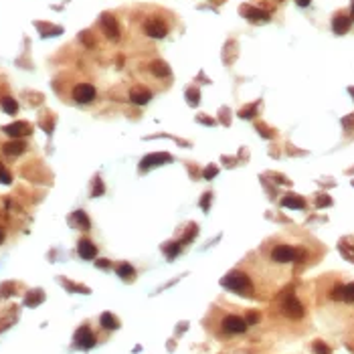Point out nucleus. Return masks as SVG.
Masks as SVG:
<instances>
[{
  "mask_svg": "<svg viewBox=\"0 0 354 354\" xmlns=\"http://www.w3.org/2000/svg\"><path fill=\"white\" fill-rule=\"evenodd\" d=\"M81 40H83V43H85L87 47H93V45H95V43H93V39L89 37V33H87V31H85L83 35H81Z\"/></svg>",
  "mask_w": 354,
  "mask_h": 354,
  "instance_id": "e433bc0d",
  "label": "nucleus"
},
{
  "mask_svg": "<svg viewBox=\"0 0 354 354\" xmlns=\"http://www.w3.org/2000/svg\"><path fill=\"white\" fill-rule=\"evenodd\" d=\"M4 132L10 136V138H22V136H29L33 130L26 121H15V124H8L4 128Z\"/></svg>",
  "mask_w": 354,
  "mask_h": 354,
  "instance_id": "9b49d317",
  "label": "nucleus"
},
{
  "mask_svg": "<svg viewBox=\"0 0 354 354\" xmlns=\"http://www.w3.org/2000/svg\"><path fill=\"white\" fill-rule=\"evenodd\" d=\"M99 322H101V326L105 330H116L118 328V318L114 316V314H110V312H103L101 314V318H99Z\"/></svg>",
  "mask_w": 354,
  "mask_h": 354,
  "instance_id": "aec40b11",
  "label": "nucleus"
},
{
  "mask_svg": "<svg viewBox=\"0 0 354 354\" xmlns=\"http://www.w3.org/2000/svg\"><path fill=\"white\" fill-rule=\"evenodd\" d=\"M281 205L288 207V209H304L306 207V200L302 197H295V195H288L281 198Z\"/></svg>",
  "mask_w": 354,
  "mask_h": 354,
  "instance_id": "dca6fc26",
  "label": "nucleus"
},
{
  "mask_svg": "<svg viewBox=\"0 0 354 354\" xmlns=\"http://www.w3.org/2000/svg\"><path fill=\"white\" fill-rule=\"evenodd\" d=\"M43 299H45V294L40 292V290H35V292H29V294H26L24 304L29 306V308H35V306H39V304H43Z\"/></svg>",
  "mask_w": 354,
  "mask_h": 354,
  "instance_id": "a211bd4d",
  "label": "nucleus"
},
{
  "mask_svg": "<svg viewBox=\"0 0 354 354\" xmlns=\"http://www.w3.org/2000/svg\"><path fill=\"white\" fill-rule=\"evenodd\" d=\"M73 340H75V346L81 348V350H89V348L95 346V336H93V332L87 328V326H81V328L75 332Z\"/></svg>",
  "mask_w": 354,
  "mask_h": 354,
  "instance_id": "20e7f679",
  "label": "nucleus"
},
{
  "mask_svg": "<svg viewBox=\"0 0 354 354\" xmlns=\"http://www.w3.org/2000/svg\"><path fill=\"white\" fill-rule=\"evenodd\" d=\"M342 302H348V304L354 302V283L342 285Z\"/></svg>",
  "mask_w": 354,
  "mask_h": 354,
  "instance_id": "5701e85b",
  "label": "nucleus"
},
{
  "mask_svg": "<svg viewBox=\"0 0 354 354\" xmlns=\"http://www.w3.org/2000/svg\"><path fill=\"white\" fill-rule=\"evenodd\" d=\"M216 172H219V170H216V166H207V168H205V178L211 180L213 176H216Z\"/></svg>",
  "mask_w": 354,
  "mask_h": 354,
  "instance_id": "72a5a7b5",
  "label": "nucleus"
},
{
  "mask_svg": "<svg viewBox=\"0 0 354 354\" xmlns=\"http://www.w3.org/2000/svg\"><path fill=\"white\" fill-rule=\"evenodd\" d=\"M314 352H316V354H332V350L326 346L322 340H316V342H314Z\"/></svg>",
  "mask_w": 354,
  "mask_h": 354,
  "instance_id": "393cba45",
  "label": "nucleus"
},
{
  "mask_svg": "<svg viewBox=\"0 0 354 354\" xmlns=\"http://www.w3.org/2000/svg\"><path fill=\"white\" fill-rule=\"evenodd\" d=\"M180 245H182V243L178 241V243H174V245H170V247H166V255L170 257V259H172V257H174L176 253H178V251H180Z\"/></svg>",
  "mask_w": 354,
  "mask_h": 354,
  "instance_id": "c756f323",
  "label": "nucleus"
},
{
  "mask_svg": "<svg viewBox=\"0 0 354 354\" xmlns=\"http://www.w3.org/2000/svg\"><path fill=\"white\" fill-rule=\"evenodd\" d=\"M134 274H136V271H134V267H132L130 263H119V265H118V275H119L121 279H132Z\"/></svg>",
  "mask_w": 354,
  "mask_h": 354,
  "instance_id": "4be33fe9",
  "label": "nucleus"
},
{
  "mask_svg": "<svg viewBox=\"0 0 354 354\" xmlns=\"http://www.w3.org/2000/svg\"><path fill=\"white\" fill-rule=\"evenodd\" d=\"M150 73L156 75V77H168L170 69H168V65L164 61H154L152 65H150Z\"/></svg>",
  "mask_w": 354,
  "mask_h": 354,
  "instance_id": "f3484780",
  "label": "nucleus"
},
{
  "mask_svg": "<svg viewBox=\"0 0 354 354\" xmlns=\"http://www.w3.org/2000/svg\"><path fill=\"white\" fill-rule=\"evenodd\" d=\"M101 193H103V184H101V180L98 178V180H95V184H93V195H91V197H99Z\"/></svg>",
  "mask_w": 354,
  "mask_h": 354,
  "instance_id": "7c9ffc66",
  "label": "nucleus"
},
{
  "mask_svg": "<svg viewBox=\"0 0 354 354\" xmlns=\"http://www.w3.org/2000/svg\"><path fill=\"white\" fill-rule=\"evenodd\" d=\"M144 33L152 39H164L168 35V26L158 19H150L144 22Z\"/></svg>",
  "mask_w": 354,
  "mask_h": 354,
  "instance_id": "7ed1b4c3",
  "label": "nucleus"
},
{
  "mask_svg": "<svg viewBox=\"0 0 354 354\" xmlns=\"http://www.w3.org/2000/svg\"><path fill=\"white\" fill-rule=\"evenodd\" d=\"M255 110H257V105H251V107H247V110H241V114H239V116L249 119V118H253V116H255V114H253Z\"/></svg>",
  "mask_w": 354,
  "mask_h": 354,
  "instance_id": "2f4dec72",
  "label": "nucleus"
},
{
  "mask_svg": "<svg viewBox=\"0 0 354 354\" xmlns=\"http://www.w3.org/2000/svg\"><path fill=\"white\" fill-rule=\"evenodd\" d=\"M12 290H15V283H2L0 285V295L8 297V295H12Z\"/></svg>",
  "mask_w": 354,
  "mask_h": 354,
  "instance_id": "c85d7f7f",
  "label": "nucleus"
},
{
  "mask_svg": "<svg viewBox=\"0 0 354 354\" xmlns=\"http://www.w3.org/2000/svg\"><path fill=\"white\" fill-rule=\"evenodd\" d=\"M241 10H243V15L247 17L249 20H253V22H267V20H269V15H267L265 10H261V8H253V6H243Z\"/></svg>",
  "mask_w": 354,
  "mask_h": 354,
  "instance_id": "f8f14e48",
  "label": "nucleus"
},
{
  "mask_svg": "<svg viewBox=\"0 0 354 354\" xmlns=\"http://www.w3.org/2000/svg\"><path fill=\"white\" fill-rule=\"evenodd\" d=\"M340 251H342V255H344V257H348L350 261H354V249L350 247V245H346V243H340Z\"/></svg>",
  "mask_w": 354,
  "mask_h": 354,
  "instance_id": "a878e982",
  "label": "nucleus"
},
{
  "mask_svg": "<svg viewBox=\"0 0 354 354\" xmlns=\"http://www.w3.org/2000/svg\"><path fill=\"white\" fill-rule=\"evenodd\" d=\"M221 285H223V288H227V290H231V292H235V294H241V295H245V294L249 295L253 292L251 279L245 275L243 271H231V274H227L221 279Z\"/></svg>",
  "mask_w": 354,
  "mask_h": 354,
  "instance_id": "f257e3e1",
  "label": "nucleus"
},
{
  "mask_svg": "<svg viewBox=\"0 0 354 354\" xmlns=\"http://www.w3.org/2000/svg\"><path fill=\"white\" fill-rule=\"evenodd\" d=\"M350 10H352V19H354V0H352V6H350Z\"/></svg>",
  "mask_w": 354,
  "mask_h": 354,
  "instance_id": "79ce46f5",
  "label": "nucleus"
},
{
  "mask_svg": "<svg viewBox=\"0 0 354 354\" xmlns=\"http://www.w3.org/2000/svg\"><path fill=\"white\" fill-rule=\"evenodd\" d=\"M170 160H172V156H170V154H166V152H156V154H148V156H144V160H142L140 168H142V170H146V168H152V166H160V164H166V162H170Z\"/></svg>",
  "mask_w": 354,
  "mask_h": 354,
  "instance_id": "1a4fd4ad",
  "label": "nucleus"
},
{
  "mask_svg": "<svg viewBox=\"0 0 354 354\" xmlns=\"http://www.w3.org/2000/svg\"><path fill=\"white\" fill-rule=\"evenodd\" d=\"M330 202H332V200H330V197L320 195V197H318V200H316V205H318V207H326V205H330Z\"/></svg>",
  "mask_w": 354,
  "mask_h": 354,
  "instance_id": "f704fd0d",
  "label": "nucleus"
},
{
  "mask_svg": "<svg viewBox=\"0 0 354 354\" xmlns=\"http://www.w3.org/2000/svg\"><path fill=\"white\" fill-rule=\"evenodd\" d=\"M211 197H213V193H205V197H202V200H200V207H202V211H209V202H211Z\"/></svg>",
  "mask_w": 354,
  "mask_h": 354,
  "instance_id": "473e14b6",
  "label": "nucleus"
},
{
  "mask_svg": "<svg viewBox=\"0 0 354 354\" xmlns=\"http://www.w3.org/2000/svg\"><path fill=\"white\" fill-rule=\"evenodd\" d=\"M130 99L136 103V105H146L150 99H152V93L148 89H142V87H134L130 91Z\"/></svg>",
  "mask_w": 354,
  "mask_h": 354,
  "instance_id": "4468645a",
  "label": "nucleus"
},
{
  "mask_svg": "<svg viewBox=\"0 0 354 354\" xmlns=\"http://www.w3.org/2000/svg\"><path fill=\"white\" fill-rule=\"evenodd\" d=\"M330 297L332 299H342V285H336V288L332 290V294H330Z\"/></svg>",
  "mask_w": 354,
  "mask_h": 354,
  "instance_id": "c9c22d12",
  "label": "nucleus"
},
{
  "mask_svg": "<svg viewBox=\"0 0 354 354\" xmlns=\"http://www.w3.org/2000/svg\"><path fill=\"white\" fill-rule=\"evenodd\" d=\"M283 314L288 316V318L297 320V318H302V316H304V306L299 304V299H297V297L288 295V297H285V302H283Z\"/></svg>",
  "mask_w": 354,
  "mask_h": 354,
  "instance_id": "0eeeda50",
  "label": "nucleus"
},
{
  "mask_svg": "<svg viewBox=\"0 0 354 354\" xmlns=\"http://www.w3.org/2000/svg\"><path fill=\"white\" fill-rule=\"evenodd\" d=\"M295 255H297V249L290 247V245H277L271 251V259L275 263H290V261H295Z\"/></svg>",
  "mask_w": 354,
  "mask_h": 354,
  "instance_id": "f03ea898",
  "label": "nucleus"
},
{
  "mask_svg": "<svg viewBox=\"0 0 354 354\" xmlns=\"http://www.w3.org/2000/svg\"><path fill=\"white\" fill-rule=\"evenodd\" d=\"M350 24H352L350 17H346V15H336L334 20H332V29H334L336 35H344V33L350 31Z\"/></svg>",
  "mask_w": 354,
  "mask_h": 354,
  "instance_id": "ddd939ff",
  "label": "nucleus"
},
{
  "mask_svg": "<svg viewBox=\"0 0 354 354\" xmlns=\"http://www.w3.org/2000/svg\"><path fill=\"white\" fill-rule=\"evenodd\" d=\"M186 98H188V103H190V105H197V103L200 101V93H198L197 89H188V91H186Z\"/></svg>",
  "mask_w": 354,
  "mask_h": 354,
  "instance_id": "b1692460",
  "label": "nucleus"
},
{
  "mask_svg": "<svg viewBox=\"0 0 354 354\" xmlns=\"http://www.w3.org/2000/svg\"><path fill=\"white\" fill-rule=\"evenodd\" d=\"M101 31L105 33V37L107 39H112V40H118L119 39V24H118V20L112 17V15H101Z\"/></svg>",
  "mask_w": 354,
  "mask_h": 354,
  "instance_id": "423d86ee",
  "label": "nucleus"
},
{
  "mask_svg": "<svg viewBox=\"0 0 354 354\" xmlns=\"http://www.w3.org/2000/svg\"><path fill=\"white\" fill-rule=\"evenodd\" d=\"M98 267H103L105 269V267H110V263H107V261H98Z\"/></svg>",
  "mask_w": 354,
  "mask_h": 354,
  "instance_id": "ea45409f",
  "label": "nucleus"
},
{
  "mask_svg": "<svg viewBox=\"0 0 354 354\" xmlns=\"http://www.w3.org/2000/svg\"><path fill=\"white\" fill-rule=\"evenodd\" d=\"M77 253H79V257L81 259H95V255H98V247L89 241V239H81L79 243H77Z\"/></svg>",
  "mask_w": 354,
  "mask_h": 354,
  "instance_id": "9d476101",
  "label": "nucleus"
},
{
  "mask_svg": "<svg viewBox=\"0 0 354 354\" xmlns=\"http://www.w3.org/2000/svg\"><path fill=\"white\" fill-rule=\"evenodd\" d=\"M65 285H67L69 290L77 292V294H89V288H85V285H75V283H71V281H65Z\"/></svg>",
  "mask_w": 354,
  "mask_h": 354,
  "instance_id": "cd10ccee",
  "label": "nucleus"
},
{
  "mask_svg": "<svg viewBox=\"0 0 354 354\" xmlns=\"http://www.w3.org/2000/svg\"><path fill=\"white\" fill-rule=\"evenodd\" d=\"M295 2H297L299 6H308V4L312 2V0H295Z\"/></svg>",
  "mask_w": 354,
  "mask_h": 354,
  "instance_id": "58836bf2",
  "label": "nucleus"
},
{
  "mask_svg": "<svg viewBox=\"0 0 354 354\" xmlns=\"http://www.w3.org/2000/svg\"><path fill=\"white\" fill-rule=\"evenodd\" d=\"M2 241H4V231L0 229V243H2Z\"/></svg>",
  "mask_w": 354,
  "mask_h": 354,
  "instance_id": "a19ab883",
  "label": "nucleus"
},
{
  "mask_svg": "<svg viewBox=\"0 0 354 354\" xmlns=\"http://www.w3.org/2000/svg\"><path fill=\"white\" fill-rule=\"evenodd\" d=\"M348 91H350V93H352V95H354V87H350V89H348Z\"/></svg>",
  "mask_w": 354,
  "mask_h": 354,
  "instance_id": "37998d69",
  "label": "nucleus"
},
{
  "mask_svg": "<svg viewBox=\"0 0 354 354\" xmlns=\"http://www.w3.org/2000/svg\"><path fill=\"white\" fill-rule=\"evenodd\" d=\"M0 105H2V110L8 114V116H15L19 112V103L12 99V98H2V101H0Z\"/></svg>",
  "mask_w": 354,
  "mask_h": 354,
  "instance_id": "412c9836",
  "label": "nucleus"
},
{
  "mask_svg": "<svg viewBox=\"0 0 354 354\" xmlns=\"http://www.w3.org/2000/svg\"><path fill=\"white\" fill-rule=\"evenodd\" d=\"M26 150V144L22 142V140H19V138H15L12 142H6L4 146H2V152L6 154V156H19V154H22Z\"/></svg>",
  "mask_w": 354,
  "mask_h": 354,
  "instance_id": "2eb2a0df",
  "label": "nucleus"
},
{
  "mask_svg": "<svg viewBox=\"0 0 354 354\" xmlns=\"http://www.w3.org/2000/svg\"><path fill=\"white\" fill-rule=\"evenodd\" d=\"M71 223H75L79 229H85V231L91 227V223H89V219H87V215H85L83 211H75L73 216H71Z\"/></svg>",
  "mask_w": 354,
  "mask_h": 354,
  "instance_id": "6ab92c4d",
  "label": "nucleus"
},
{
  "mask_svg": "<svg viewBox=\"0 0 354 354\" xmlns=\"http://www.w3.org/2000/svg\"><path fill=\"white\" fill-rule=\"evenodd\" d=\"M0 182H2V184H10V182H12V176H10V172H8V170H6L2 164H0Z\"/></svg>",
  "mask_w": 354,
  "mask_h": 354,
  "instance_id": "bb28decb",
  "label": "nucleus"
},
{
  "mask_svg": "<svg viewBox=\"0 0 354 354\" xmlns=\"http://www.w3.org/2000/svg\"><path fill=\"white\" fill-rule=\"evenodd\" d=\"M247 322H245L243 318L239 316H227L223 318V330L229 332V334H243L245 330H247Z\"/></svg>",
  "mask_w": 354,
  "mask_h": 354,
  "instance_id": "6e6552de",
  "label": "nucleus"
},
{
  "mask_svg": "<svg viewBox=\"0 0 354 354\" xmlns=\"http://www.w3.org/2000/svg\"><path fill=\"white\" fill-rule=\"evenodd\" d=\"M73 99L77 103H89L95 99V87L89 83H79L73 87Z\"/></svg>",
  "mask_w": 354,
  "mask_h": 354,
  "instance_id": "39448f33",
  "label": "nucleus"
},
{
  "mask_svg": "<svg viewBox=\"0 0 354 354\" xmlns=\"http://www.w3.org/2000/svg\"><path fill=\"white\" fill-rule=\"evenodd\" d=\"M257 320H259V316H257V314H249L245 322H247V324H257Z\"/></svg>",
  "mask_w": 354,
  "mask_h": 354,
  "instance_id": "4c0bfd02",
  "label": "nucleus"
}]
</instances>
